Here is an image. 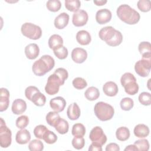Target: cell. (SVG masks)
I'll use <instances>...</instances> for the list:
<instances>
[{
	"label": "cell",
	"mask_w": 151,
	"mask_h": 151,
	"mask_svg": "<svg viewBox=\"0 0 151 151\" xmlns=\"http://www.w3.org/2000/svg\"><path fill=\"white\" fill-rule=\"evenodd\" d=\"M99 38L111 47L119 45L123 41L122 33L111 26L102 28L99 32Z\"/></svg>",
	"instance_id": "cell-1"
},
{
	"label": "cell",
	"mask_w": 151,
	"mask_h": 151,
	"mask_svg": "<svg viewBox=\"0 0 151 151\" xmlns=\"http://www.w3.org/2000/svg\"><path fill=\"white\" fill-rule=\"evenodd\" d=\"M116 14L121 21L129 25L137 24L140 18L139 13L127 4L120 5L117 9Z\"/></svg>",
	"instance_id": "cell-2"
},
{
	"label": "cell",
	"mask_w": 151,
	"mask_h": 151,
	"mask_svg": "<svg viewBox=\"0 0 151 151\" xmlns=\"http://www.w3.org/2000/svg\"><path fill=\"white\" fill-rule=\"evenodd\" d=\"M55 61L50 55H44L32 64V70L37 76H42L51 71L54 67Z\"/></svg>",
	"instance_id": "cell-3"
},
{
	"label": "cell",
	"mask_w": 151,
	"mask_h": 151,
	"mask_svg": "<svg viewBox=\"0 0 151 151\" xmlns=\"http://www.w3.org/2000/svg\"><path fill=\"white\" fill-rule=\"evenodd\" d=\"M96 116L101 121L104 122L111 119L114 114V109L110 104L103 102H97L94 107Z\"/></svg>",
	"instance_id": "cell-4"
},
{
	"label": "cell",
	"mask_w": 151,
	"mask_h": 151,
	"mask_svg": "<svg viewBox=\"0 0 151 151\" xmlns=\"http://www.w3.org/2000/svg\"><path fill=\"white\" fill-rule=\"evenodd\" d=\"M120 83L127 94L134 95L138 93L139 86L133 74L130 73H125L123 74L121 77Z\"/></svg>",
	"instance_id": "cell-5"
},
{
	"label": "cell",
	"mask_w": 151,
	"mask_h": 151,
	"mask_svg": "<svg viewBox=\"0 0 151 151\" xmlns=\"http://www.w3.org/2000/svg\"><path fill=\"white\" fill-rule=\"evenodd\" d=\"M21 31L24 36L31 40H38L42 35V30L40 27L31 22L23 24Z\"/></svg>",
	"instance_id": "cell-6"
},
{
	"label": "cell",
	"mask_w": 151,
	"mask_h": 151,
	"mask_svg": "<svg viewBox=\"0 0 151 151\" xmlns=\"http://www.w3.org/2000/svg\"><path fill=\"white\" fill-rule=\"evenodd\" d=\"M64 81H63L61 78L54 73L50 75L48 79L46 86L45 87V91L46 93L49 95H54L57 94L60 87L64 84Z\"/></svg>",
	"instance_id": "cell-7"
},
{
	"label": "cell",
	"mask_w": 151,
	"mask_h": 151,
	"mask_svg": "<svg viewBox=\"0 0 151 151\" xmlns=\"http://www.w3.org/2000/svg\"><path fill=\"white\" fill-rule=\"evenodd\" d=\"M0 122V145L2 148L8 147L12 142V133L6 126L5 121L1 118Z\"/></svg>",
	"instance_id": "cell-8"
},
{
	"label": "cell",
	"mask_w": 151,
	"mask_h": 151,
	"mask_svg": "<svg viewBox=\"0 0 151 151\" xmlns=\"http://www.w3.org/2000/svg\"><path fill=\"white\" fill-rule=\"evenodd\" d=\"M151 59H144L137 61L134 65V70L137 74L142 77H147L150 71Z\"/></svg>",
	"instance_id": "cell-9"
},
{
	"label": "cell",
	"mask_w": 151,
	"mask_h": 151,
	"mask_svg": "<svg viewBox=\"0 0 151 151\" xmlns=\"http://www.w3.org/2000/svg\"><path fill=\"white\" fill-rule=\"evenodd\" d=\"M89 138L92 142L98 143L101 146L104 145L107 142V136L100 126H96L91 129Z\"/></svg>",
	"instance_id": "cell-10"
},
{
	"label": "cell",
	"mask_w": 151,
	"mask_h": 151,
	"mask_svg": "<svg viewBox=\"0 0 151 151\" xmlns=\"http://www.w3.org/2000/svg\"><path fill=\"white\" fill-rule=\"evenodd\" d=\"M88 19L87 12L84 10L79 9L73 14L72 22L76 27H83L87 24Z\"/></svg>",
	"instance_id": "cell-11"
},
{
	"label": "cell",
	"mask_w": 151,
	"mask_h": 151,
	"mask_svg": "<svg viewBox=\"0 0 151 151\" xmlns=\"http://www.w3.org/2000/svg\"><path fill=\"white\" fill-rule=\"evenodd\" d=\"M111 12L109 9L107 8L101 9L97 11L96 14V20L99 24H105L111 20Z\"/></svg>",
	"instance_id": "cell-12"
},
{
	"label": "cell",
	"mask_w": 151,
	"mask_h": 151,
	"mask_svg": "<svg viewBox=\"0 0 151 151\" xmlns=\"http://www.w3.org/2000/svg\"><path fill=\"white\" fill-rule=\"evenodd\" d=\"M87 58L86 50L82 48H75L71 52V58L74 62L78 64L84 63Z\"/></svg>",
	"instance_id": "cell-13"
},
{
	"label": "cell",
	"mask_w": 151,
	"mask_h": 151,
	"mask_svg": "<svg viewBox=\"0 0 151 151\" xmlns=\"http://www.w3.org/2000/svg\"><path fill=\"white\" fill-rule=\"evenodd\" d=\"M50 106L54 111L60 113L64 110L66 106V101L63 97L58 96L50 100Z\"/></svg>",
	"instance_id": "cell-14"
},
{
	"label": "cell",
	"mask_w": 151,
	"mask_h": 151,
	"mask_svg": "<svg viewBox=\"0 0 151 151\" xmlns=\"http://www.w3.org/2000/svg\"><path fill=\"white\" fill-rule=\"evenodd\" d=\"M26 109L27 103L25 101L21 99H15L12 104L11 110L12 113L15 114H21L25 111Z\"/></svg>",
	"instance_id": "cell-15"
},
{
	"label": "cell",
	"mask_w": 151,
	"mask_h": 151,
	"mask_svg": "<svg viewBox=\"0 0 151 151\" xmlns=\"http://www.w3.org/2000/svg\"><path fill=\"white\" fill-rule=\"evenodd\" d=\"M25 54L27 58L29 60H34L39 55V47L35 43L29 44L25 48Z\"/></svg>",
	"instance_id": "cell-16"
},
{
	"label": "cell",
	"mask_w": 151,
	"mask_h": 151,
	"mask_svg": "<svg viewBox=\"0 0 151 151\" xmlns=\"http://www.w3.org/2000/svg\"><path fill=\"white\" fill-rule=\"evenodd\" d=\"M0 93V111L6 110L9 103V92L5 88H1Z\"/></svg>",
	"instance_id": "cell-17"
},
{
	"label": "cell",
	"mask_w": 151,
	"mask_h": 151,
	"mask_svg": "<svg viewBox=\"0 0 151 151\" xmlns=\"http://www.w3.org/2000/svg\"><path fill=\"white\" fill-rule=\"evenodd\" d=\"M69 15L65 12H62L57 16L54 19V26L58 29H62L68 24Z\"/></svg>",
	"instance_id": "cell-18"
},
{
	"label": "cell",
	"mask_w": 151,
	"mask_h": 151,
	"mask_svg": "<svg viewBox=\"0 0 151 151\" xmlns=\"http://www.w3.org/2000/svg\"><path fill=\"white\" fill-rule=\"evenodd\" d=\"M31 134L27 129H22L17 132L15 136V140L19 145H25L31 140Z\"/></svg>",
	"instance_id": "cell-19"
},
{
	"label": "cell",
	"mask_w": 151,
	"mask_h": 151,
	"mask_svg": "<svg viewBox=\"0 0 151 151\" xmlns=\"http://www.w3.org/2000/svg\"><path fill=\"white\" fill-rule=\"evenodd\" d=\"M81 114V111L79 106L76 103H73L67 108V114L69 119L71 120H77Z\"/></svg>",
	"instance_id": "cell-20"
},
{
	"label": "cell",
	"mask_w": 151,
	"mask_h": 151,
	"mask_svg": "<svg viewBox=\"0 0 151 151\" xmlns=\"http://www.w3.org/2000/svg\"><path fill=\"white\" fill-rule=\"evenodd\" d=\"M103 91L106 96L113 97L118 93V86L113 81H107L103 85Z\"/></svg>",
	"instance_id": "cell-21"
},
{
	"label": "cell",
	"mask_w": 151,
	"mask_h": 151,
	"mask_svg": "<svg viewBox=\"0 0 151 151\" xmlns=\"http://www.w3.org/2000/svg\"><path fill=\"white\" fill-rule=\"evenodd\" d=\"M140 54L144 59H151V45L147 41L141 42L138 46Z\"/></svg>",
	"instance_id": "cell-22"
},
{
	"label": "cell",
	"mask_w": 151,
	"mask_h": 151,
	"mask_svg": "<svg viewBox=\"0 0 151 151\" xmlns=\"http://www.w3.org/2000/svg\"><path fill=\"white\" fill-rule=\"evenodd\" d=\"M76 40L82 45H87L90 44L91 38L90 33L86 30H80L76 34Z\"/></svg>",
	"instance_id": "cell-23"
},
{
	"label": "cell",
	"mask_w": 151,
	"mask_h": 151,
	"mask_svg": "<svg viewBox=\"0 0 151 151\" xmlns=\"http://www.w3.org/2000/svg\"><path fill=\"white\" fill-rule=\"evenodd\" d=\"M149 129L147 126L144 124H137L133 130L134 134L139 138H145L149 134Z\"/></svg>",
	"instance_id": "cell-24"
},
{
	"label": "cell",
	"mask_w": 151,
	"mask_h": 151,
	"mask_svg": "<svg viewBox=\"0 0 151 151\" xmlns=\"http://www.w3.org/2000/svg\"><path fill=\"white\" fill-rule=\"evenodd\" d=\"M48 42L49 47L52 50H54L57 47L63 45V38L58 34L52 35L50 37Z\"/></svg>",
	"instance_id": "cell-25"
},
{
	"label": "cell",
	"mask_w": 151,
	"mask_h": 151,
	"mask_svg": "<svg viewBox=\"0 0 151 151\" xmlns=\"http://www.w3.org/2000/svg\"><path fill=\"white\" fill-rule=\"evenodd\" d=\"M85 97L90 101H94L100 96V91L99 89L95 87L91 86L88 87L84 93Z\"/></svg>",
	"instance_id": "cell-26"
},
{
	"label": "cell",
	"mask_w": 151,
	"mask_h": 151,
	"mask_svg": "<svg viewBox=\"0 0 151 151\" xmlns=\"http://www.w3.org/2000/svg\"><path fill=\"white\" fill-rule=\"evenodd\" d=\"M130 133L129 129L124 126L119 127L116 132V138L120 141H126L130 137Z\"/></svg>",
	"instance_id": "cell-27"
},
{
	"label": "cell",
	"mask_w": 151,
	"mask_h": 151,
	"mask_svg": "<svg viewBox=\"0 0 151 151\" xmlns=\"http://www.w3.org/2000/svg\"><path fill=\"white\" fill-rule=\"evenodd\" d=\"M61 119L58 112L56 111H50L47 113L45 117L46 121L47 123L52 127H55L57 123Z\"/></svg>",
	"instance_id": "cell-28"
},
{
	"label": "cell",
	"mask_w": 151,
	"mask_h": 151,
	"mask_svg": "<svg viewBox=\"0 0 151 151\" xmlns=\"http://www.w3.org/2000/svg\"><path fill=\"white\" fill-rule=\"evenodd\" d=\"M54 127L58 133L64 134L68 131L69 124L67 120L61 118Z\"/></svg>",
	"instance_id": "cell-29"
},
{
	"label": "cell",
	"mask_w": 151,
	"mask_h": 151,
	"mask_svg": "<svg viewBox=\"0 0 151 151\" xmlns=\"http://www.w3.org/2000/svg\"><path fill=\"white\" fill-rule=\"evenodd\" d=\"M81 6V2L78 0H65V7L67 10L71 12H76L79 10Z\"/></svg>",
	"instance_id": "cell-30"
},
{
	"label": "cell",
	"mask_w": 151,
	"mask_h": 151,
	"mask_svg": "<svg viewBox=\"0 0 151 151\" xmlns=\"http://www.w3.org/2000/svg\"><path fill=\"white\" fill-rule=\"evenodd\" d=\"M31 101L37 106H43L45 104L46 97L42 93L38 91L34 94Z\"/></svg>",
	"instance_id": "cell-31"
},
{
	"label": "cell",
	"mask_w": 151,
	"mask_h": 151,
	"mask_svg": "<svg viewBox=\"0 0 151 151\" xmlns=\"http://www.w3.org/2000/svg\"><path fill=\"white\" fill-rule=\"evenodd\" d=\"M71 133L74 136H84L86 133V128L81 123H76L72 127Z\"/></svg>",
	"instance_id": "cell-32"
},
{
	"label": "cell",
	"mask_w": 151,
	"mask_h": 151,
	"mask_svg": "<svg viewBox=\"0 0 151 151\" xmlns=\"http://www.w3.org/2000/svg\"><path fill=\"white\" fill-rule=\"evenodd\" d=\"M52 50L54 55L60 60H64L66 58L68 54L67 48L63 45L57 47Z\"/></svg>",
	"instance_id": "cell-33"
},
{
	"label": "cell",
	"mask_w": 151,
	"mask_h": 151,
	"mask_svg": "<svg viewBox=\"0 0 151 151\" xmlns=\"http://www.w3.org/2000/svg\"><path fill=\"white\" fill-rule=\"evenodd\" d=\"M47 8L51 12H57L61 7V3L59 0H49L46 4Z\"/></svg>",
	"instance_id": "cell-34"
},
{
	"label": "cell",
	"mask_w": 151,
	"mask_h": 151,
	"mask_svg": "<svg viewBox=\"0 0 151 151\" xmlns=\"http://www.w3.org/2000/svg\"><path fill=\"white\" fill-rule=\"evenodd\" d=\"M120 105L122 110L124 111H129L133 107L134 101L130 97H124L121 100Z\"/></svg>",
	"instance_id": "cell-35"
},
{
	"label": "cell",
	"mask_w": 151,
	"mask_h": 151,
	"mask_svg": "<svg viewBox=\"0 0 151 151\" xmlns=\"http://www.w3.org/2000/svg\"><path fill=\"white\" fill-rule=\"evenodd\" d=\"M28 149L31 151H41L44 149V145L41 140L34 139L29 142Z\"/></svg>",
	"instance_id": "cell-36"
},
{
	"label": "cell",
	"mask_w": 151,
	"mask_h": 151,
	"mask_svg": "<svg viewBox=\"0 0 151 151\" xmlns=\"http://www.w3.org/2000/svg\"><path fill=\"white\" fill-rule=\"evenodd\" d=\"M134 145L137 148L138 150L147 151L149 149V143L147 139H142L134 142Z\"/></svg>",
	"instance_id": "cell-37"
},
{
	"label": "cell",
	"mask_w": 151,
	"mask_h": 151,
	"mask_svg": "<svg viewBox=\"0 0 151 151\" xmlns=\"http://www.w3.org/2000/svg\"><path fill=\"white\" fill-rule=\"evenodd\" d=\"M48 129L47 127L42 124H40L37 126L34 129V134L35 136V137L40 139H42L43 137L46 133V132Z\"/></svg>",
	"instance_id": "cell-38"
},
{
	"label": "cell",
	"mask_w": 151,
	"mask_h": 151,
	"mask_svg": "<svg viewBox=\"0 0 151 151\" xmlns=\"http://www.w3.org/2000/svg\"><path fill=\"white\" fill-rule=\"evenodd\" d=\"M71 144L74 149L80 150L84 147L85 145V140L83 136H74L72 140Z\"/></svg>",
	"instance_id": "cell-39"
},
{
	"label": "cell",
	"mask_w": 151,
	"mask_h": 151,
	"mask_svg": "<svg viewBox=\"0 0 151 151\" xmlns=\"http://www.w3.org/2000/svg\"><path fill=\"white\" fill-rule=\"evenodd\" d=\"M138 9L143 12H149L151 8V2L149 0H140L137 2Z\"/></svg>",
	"instance_id": "cell-40"
},
{
	"label": "cell",
	"mask_w": 151,
	"mask_h": 151,
	"mask_svg": "<svg viewBox=\"0 0 151 151\" xmlns=\"http://www.w3.org/2000/svg\"><path fill=\"white\" fill-rule=\"evenodd\" d=\"M138 99L139 102L144 106H149L151 104V94L148 92L141 93Z\"/></svg>",
	"instance_id": "cell-41"
},
{
	"label": "cell",
	"mask_w": 151,
	"mask_h": 151,
	"mask_svg": "<svg viewBox=\"0 0 151 151\" xmlns=\"http://www.w3.org/2000/svg\"><path fill=\"white\" fill-rule=\"evenodd\" d=\"M42 139L45 142V143L51 145L57 142V136L53 132L48 130L45 133Z\"/></svg>",
	"instance_id": "cell-42"
},
{
	"label": "cell",
	"mask_w": 151,
	"mask_h": 151,
	"mask_svg": "<svg viewBox=\"0 0 151 151\" xmlns=\"http://www.w3.org/2000/svg\"><path fill=\"white\" fill-rule=\"evenodd\" d=\"M29 124V118L26 115H22L16 120V126L18 128L22 129L26 127Z\"/></svg>",
	"instance_id": "cell-43"
},
{
	"label": "cell",
	"mask_w": 151,
	"mask_h": 151,
	"mask_svg": "<svg viewBox=\"0 0 151 151\" xmlns=\"http://www.w3.org/2000/svg\"><path fill=\"white\" fill-rule=\"evenodd\" d=\"M73 86L74 88L78 90H81L87 86V83L82 77H76L75 78L72 82Z\"/></svg>",
	"instance_id": "cell-44"
},
{
	"label": "cell",
	"mask_w": 151,
	"mask_h": 151,
	"mask_svg": "<svg viewBox=\"0 0 151 151\" xmlns=\"http://www.w3.org/2000/svg\"><path fill=\"white\" fill-rule=\"evenodd\" d=\"M40 91V90L35 86H28L25 90V96L29 100L31 101L32 97L35 93Z\"/></svg>",
	"instance_id": "cell-45"
},
{
	"label": "cell",
	"mask_w": 151,
	"mask_h": 151,
	"mask_svg": "<svg viewBox=\"0 0 151 151\" xmlns=\"http://www.w3.org/2000/svg\"><path fill=\"white\" fill-rule=\"evenodd\" d=\"M54 73L58 76L61 79L65 82L68 77V71L64 68H58L56 69L54 71Z\"/></svg>",
	"instance_id": "cell-46"
},
{
	"label": "cell",
	"mask_w": 151,
	"mask_h": 151,
	"mask_svg": "<svg viewBox=\"0 0 151 151\" xmlns=\"http://www.w3.org/2000/svg\"><path fill=\"white\" fill-rule=\"evenodd\" d=\"M105 150L106 151H119L120 147L115 143H110L106 146Z\"/></svg>",
	"instance_id": "cell-47"
},
{
	"label": "cell",
	"mask_w": 151,
	"mask_h": 151,
	"mask_svg": "<svg viewBox=\"0 0 151 151\" xmlns=\"http://www.w3.org/2000/svg\"><path fill=\"white\" fill-rule=\"evenodd\" d=\"M89 151H102V146L96 142H92L88 147Z\"/></svg>",
	"instance_id": "cell-48"
},
{
	"label": "cell",
	"mask_w": 151,
	"mask_h": 151,
	"mask_svg": "<svg viewBox=\"0 0 151 151\" xmlns=\"http://www.w3.org/2000/svg\"><path fill=\"white\" fill-rule=\"evenodd\" d=\"M124 151H127V150H130V151H137L138 150L137 148L134 145H128L124 149Z\"/></svg>",
	"instance_id": "cell-49"
},
{
	"label": "cell",
	"mask_w": 151,
	"mask_h": 151,
	"mask_svg": "<svg viewBox=\"0 0 151 151\" xmlns=\"http://www.w3.org/2000/svg\"><path fill=\"white\" fill-rule=\"evenodd\" d=\"M107 1H103V0H99V1H94L93 2L97 6H102L107 3Z\"/></svg>",
	"instance_id": "cell-50"
}]
</instances>
